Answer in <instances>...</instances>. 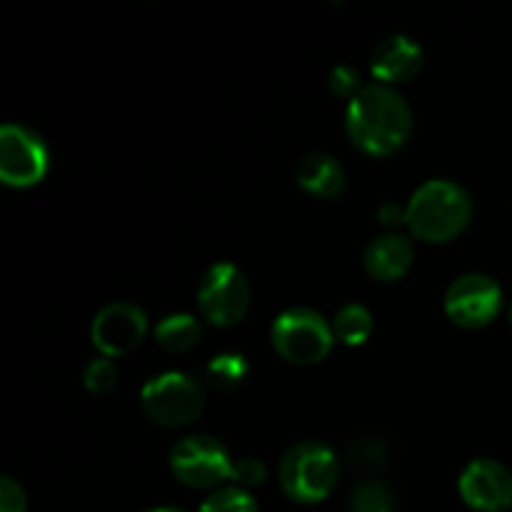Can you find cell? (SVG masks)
Listing matches in <instances>:
<instances>
[{"instance_id":"6da1fadb","label":"cell","mask_w":512,"mask_h":512,"mask_svg":"<svg viewBox=\"0 0 512 512\" xmlns=\"http://www.w3.org/2000/svg\"><path fill=\"white\" fill-rule=\"evenodd\" d=\"M345 133L365 155L388 158L413 135V110L395 88L370 83L345 108Z\"/></svg>"},{"instance_id":"7a4b0ae2","label":"cell","mask_w":512,"mask_h":512,"mask_svg":"<svg viewBox=\"0 0 512 512\" xmlns=\"http://www.w3.org/2000/svg\"><path fill=\"white\" fill-rule=\"evenodd\" d=\"M405 205H408L405 230L413 240L428 245H445L463 235L475 213L468 190L448 178H433L423 183Z\"/></svg>"},{"instance_id":"3957f363","label":"cell","mask_w":512,"mask_h":512,"mask_svg":"<svg viewBox=\"0 0 512 512\" xmlns=\"http://www.w3.org/2000/svg\"><path fill=\"white\" fill-rule=\"evenodd\" d=\"M340 480V460L330 445L320 440H300L280 458L278 483L285 498L298 505H318L335 493Z\"/></svg>"},{"instance_id":"277c9868","label":"cell","mask_w":512,"mask_h":512,"mask_svg":"<svg viewBox=\"0 0 512 512\" xmlns=\"http://www.w3.org/2000/svg\"><path fill=\"white\" fill-rule=\"evenodd\" d=\"M203 408L205 385L183 370L153 375L140 390V410L158 428H185L200 418Z\"/></svg>"},{"instance_id":"5b68a950","label":"cell","mask_w":512,"mask_h":512,"mask_svg":"<svg viewBox=\"0 0 512 512\" xmlns=\"http://www.w3.org/2000/svg\"><path fill=\"white\" fill-rule=\"evenodd\" d=\"M270 343L275 353L290 365H318L333 353L338 340H335L333 323L323 313L295 305L273 320Z\"/></svg>"},{"instance_id":"8992f818","label":"cell","mask_w":512,"mask_h":512,"mask_svg":"<svg viewBox=\"0 0 512 512\" xmlns=\"http://www.w3.org/2000/svg\"><path fill=\"white\" fill-rule=\"evenodd\" d=\"M233 455L213 435H188L170 450V473L180 485L190 490L225 488L233 478Z\"/></svg>"},{"instance_id":"52a82bcc","label":"cell","mask_w":512,"mask_h":512,"mask_svg":"<svg viewBox=\"0 0 512 512\" xmlns=\"http://www.w3.org/2000/svg\"><path fill=\"white\" fill-rule=\"evenodd\" d=\"M250 283L233 263L210 265L198 285V310L205 323L215 328H235L250 310Z\"/></svg>"},{"instance_id":"ba28073f","label":"cell","mask_w":512,"mask_h":512,"mask_svg":"<svg viewBox=\"0 0 512 512\" xmlns=\"http://www.w3.org/2000/svg\"><path fill=\"white\" fill-rule=\"evenodd\" d=\"M50 170V148L43 135L25 123L0 128V180L5 188L30 190Z\"/></svg>"},{"instance_id":"9c48e42d","label":"cell","mask_w":512,"mask_h":512,"mask_svg":"<svg viewBox=\"0 0 512 512\" xmlns=\"http://www.w3.org/2000/svg\"><path fill=\"white\" fill-rule=\"evenodd\" d=\"M503 288L488 273L458 275L445 290V315L458 328L480 330L488 328L503 310Z\"/></svg>"},{"instance_id":"30bf717a","label":"cell","mask_w":512,"mask_h":512,"mask_svg":"<svg viewBox=\"0 0 512 512\" xmlns=\"http://www.w3.org/2000/svg\"><path fill=\"white\" fill-rule=\"evenodd\" d=\"M150 333V320L140 305L130 300H113L95 313L90 340L103 358H125L140 348Z\"/></svg>"},{"instance_id":"8fae6325","label":"cell","mask_w":512,"mask_h":512,"mask_svg":"<svg viewBox=\"0 0 512 512\" xmlns=\"http://www.w3.org/2000/svg\"><path fill=\"white\" fill-rule=\"evenodd\" d=\"M458 493L475 512L512 510V470L493 458L470 460L458 478Z\"/></svg>"},{"instance_id":"7c38bea8","label":"cell","mask_w":512,"mask_h":512,"mask_svg":"<svg viewBox=\"0 0 512 512\" xmlns=\"http://www.w3.org/2000/svg\"><path fill=\"white\" fill-rule=\"evenodd\" d=\"M423 63V45L410 35L395 33L380 40L370 53V75L375 78V83L395 88V85L413 80L423 70Z\"/></svg>"},{"instance_id":"4fadbf2b","label":"cell","mask_w":512,"mask_h":512,"mask_svg":"<svg viewBox=\"0 0 512 512\" xmlns=\"http://www.w3.org/2000/svg\"><path fill=\"white\" fill-rule=\"evenodd\" d=\"M415 243L408 233H380L365 245L363 265L378 283H395L413 268Z\"/></svg>"},{"instance_id":"5bb4252c","label":"cell","mask_w":512,"mask_h":512,"mask_svg":"<svg viewBox=\"0 0 512 512\" xmlns=\"http://www.w3.org/2000/svg\"><path fill=\"white\" fill-rule=\"evenodd\" d=\"M298 185L305 193L315 195V198L333 200L345 190L348 175H345V168L335 155L313 150V153L303 155V160H300Z\"/></svg>"},{"instance_id":"9a60e30c","label":"cell","mask_w":512,"mask_h":512,"mask_svg":"<svg viewBox=\"0 0 512 512\" xmlns=\"http://www.w3.org/2000/svg\"><path fill=\"white\" fill-rule=\"evenodd\" d=\"M155 340L173 355L190 353L203 340V323L190 313H170L153 328Z\"/></svg>"},{"instance_id":"2e32d148","label":"cell","mask_w":512,"mask_h":512,"mask_svg":"<svg viewBox=\"0 0 512 512\" xmlns=\"http://www.w3.org/2000/svg\"><path fill=\"white\" fill-rule=\"evenodd\" d=\"M333 323L335 340L348 348H358V345H365L370 340L375 330V318L363 303H348L335 313V318L330 320Z\"/></svg>"},{"instance_id":"e0dca14e","label":"cell","mask_w":512,"mask_h":512,"mask_svg":"<svg viewBox=\"0 0 512 512\" xmlns=\"http://www.w3.org/2000/svg\"><path fill=\"white\" fill-rule=\"evenodd\" d=\"M250 365L240 353H220L205 365L203 385L218 390V393H230V390L240 388L243 380L248 378Z\"/></svg>"},{"instance_id":"ac0fdd59","label":"cell","mask_w":512,"mask_h":512,"mask_svg":"<svg viewBox=\"0 0 512 512\" xmlns=\"http://www.w3.org/2000/svg\"><path fill=\"white\" fill-rule=\"evenodd\" d=\"M395 495L380 480H363L350 493V512H395Z\"/></svg>"},{"instance_id":"d6986e66","label":"cell","mask_w":512,"mask_h":512,"mask_svg":"<svg viewBox=\"0 0 512 512\" xmlns=\"http://www.w3.org/2000/svg\"><path fill=\"white\" fill-rule=\"evenodd\" d=\"M198 512H260V508L253 493L235 488V485H225V488L210 493Z\"/></svg>"},{"instance_id":"ffe728a7","label":"cell","mask_w":512,"mask_h":512,"mask_svg":"<svg viewBox=\"0 0 512 512\" xmlns=\"http://www.w3.org/2000/svg\"><path fill=\"white\" fill-rule=\"evenodd\" d=\"M83 385L95 395H105L118 385V365L110 358H98L90 360L83 370Z\"/></svg>"},{"instance_id":"44dd1931","label":"cell","mask_w":512,"mask_h":512,"mask_svg":"<svg viewBox=\"0 0 512 512\" xmlns=\"http://www.w3.org/2000/svg\"><path fill=\"white\" fill-rule=\"evenodd\" d=\"M328 85H330V90H333V95L345 98L348 103L360 93V90L365 88L363 73H360L355 65H348V63L335 65L333 73H330V78H328Z\"/></svg>"},{"instance_id":"7402d4cb","label":"cell","mask_w":512,"mask_h":512,"mask_svg":"<svg viewBox=\"0 0 512 512\" xmlns=\"http://www.w3.org/2000/svg\"><path fill=\"white\" fill-rule=\"evenodd\" d=\"M265 478H268V468H265L263 460L240 458L235 460L233 465V478H230V485L253 493L255 488H260V485L265 483Z\"/></svg>"},{"instance_id":"603a6c76","label":"cell","mask_w":512,"mask_h":512,"mask_svg":"<svg viewBox=\"0 0 512 512\" xmlns=\"http://www.w3.org/2000/svg\"><path fill=\"white\" fill-rule=\"evenodd\" d=\"M0 512H28V495L10 475L0 478Z\"/></svg>"},{"instance_id":"cb8c5ba5","label":"cell","mask_w":512,"mask_h":512,"mask_svg":"<svg viewBox=\"0 0 512 512\" xmlns=\"http://www.w3.org/2000/svg\"><path fill=\"white\" fill-rule=\"evenodd\" d=\"M378 220L385 233H400V228H405V223H408V205L398 203V200H388L378 208Z\"/></svg>"},{"instance_id":"d4e9b609","label":"cell","mask_w":512,"mask_h":512,"mask_svg":"<svg viewBox=\"0 0 512 512\" xmlns=\"http://www.w3.org/2000/svg\"><path fill=\"white\" fill-rule=\"evenodd\" d=\"M353 458L363 465H380L385 463V458H388V448H385L383 440L378 438L358 440L353 448Z\"/></svg>"},{"instance_id":"484cf974","label":"cell","mask_w":512,"mask_h":512,"mask_svg":"<svg viewBox=\"0 0 512 512\" xmlns=\"http://www.w3.org/2000/svg\"><path fill=\"white\" fill-rule=\"evenodd\" d=\"M143 512H183V510L168 508V505H163V508H150V510H143Z\"/></svg>"},{"instance_id":"4316f807","label":"cell","mask_w":512,"mask_h":512,"mask_svg":"<svg viewBox=\"0 0 512 512\" xmlns=\"http://www.w3.org/2000/svg\"><path fill=\"white\" fill-rule=\"evenodd\" d=\"M508 320H510V328H512V305H510V310H508Z\"/></svg>"}]
</instances>
